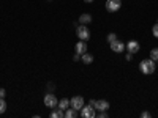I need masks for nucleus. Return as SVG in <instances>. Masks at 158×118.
<instances>
[{"label": "nucleus", "mask_w": 158, "mask_h": 118, "mask_svg": "<svg viewBox=\"0 0 158 118\" xmlns=\"http://www.w3.org/2000/svg\"><path fill=\"white\" fill-rule=\"evenodd\" d=\"M155 61L152 60V58H146V60H142L141 63H139V69H141V73L142 74H146V76H149V74H153L155 73Z\"/></svg>", "instance_id": "nucleus-1"}, {"label": "nucleus", "mask_w": 158, "mask_h": 118, "mask_svg": "<svg viewBox=\"0 0 158 118\" xmlns=\"http://www.w3.org/2000/svg\"><path fill=\"white\" fill-rule=\"evenodd\" d=\"M76 35L79 39H82V41H89L90 39V30L87 29V25L84 24H79L76 27Z\"/></svg>", "instance_id": "nucleus-2"}, {"label": "nucleus", "mask_w": 158, "mask_h": 118, "mask_svg": "<svg viewBox=\"0 0 158 118\" xmlns=\"http://www.w3.org/2000/svg\"><path fill=\"white\" fill-rule=\"evenodd\" d=\"M44 106L46 107H49V109H54V107H57V104H59V101H57V98H56V95L54 93H48V95H44Z\"/></svg>", "instance_id": "nucleus-3"}, {"label": "nucleus", "mask_w": 158, "mask_h": 118, "mask_svg": "<svg viewBox=\"0 0 158 118\" xmlns=\"http://www.w3.org/2000/svg\"><path fill=\"white\" fill-rule=\"evenodd\" d=\"M70 106L73 109H76L77 112H81V109L84 107V98L82 96H73L70 99Z\"/></svg>", "instance_id": "nucleus-4"}, {"label": "nucleus", "mask_w": 158, "mask_h": 118, "mask_svg": "<svg viewBox=\"0 0 158 118\" xmlns=\"http://www.w3.org/2000/svg\"><path fill=\"white\" fill-rule=\"evenodd\" d=\"M122 6V0H106V10L109 13H115Z\"/></svg>", "instance_id": "nucleus-5"}, {"label": "nucleus", "mask_w": 158, "mask_h": 118, "mask_svg": "<svg viewBox=\"0 0 158 118\" xmlns=\"http://www.w3.org/2000/svg\"><path fill=\"white\" fill-rule=\"evenodd\" d=\"M81 116L82 118H94L95 116V107L90 106V104H89V106L84 104V107L81 109Z\"/></svg>", "instance_id": "nucleus-6"}, {"label": "nucleus", "mask_w": 158, "mask_h": 118, "mask_svg": "<svg viewBox=\"0 0 158 118\" xmlns=\"http://www.w3.org/2000/svg\"><path fill=\"white\" fill-rule=\"evenodd\" d=\"M125 47L128 49L130 54H133V55L139 52V43L136 41V39H131V41H128V43L125 44Z\"/></svg>", "instance_id": "nucleus-7"}, {"label": "nucleus", "mask_w": 158, "mask_h": 118, "mask_svg": "<svg viewBox=\"0 0 158 118\" xmlns=\"http://www.w3.org/2000/svg\"><path fill=\"white\" fill-rule=\"evenodd\" d=\"M109 44H111L112 52H117V54H122V52L125 50V44H123L122 41H118V39H115V41H112V43H109Z\"/></svg>", "instance_id": "nucleus-8"}, {"label": "nucleus", "mask_w": 158, "mask_h": 118, "mask_svg": "<svg viewBox=\"0 0 158 118\" xmlns=\"http://www.w3.org/2000/svg\"><path fill=\"white\" fill-rule=\"evenodd\" d=\"M94 107H95L97 110H100V112H104V110H108V109H109V102H108V101H104V99H101V101H95Z\"/></svg>", "instance_id": "nucleus-9"}, {"label": "nucleus", "mask_w": 158, "mask_h": 118, "mask_svg": "<svg viewBox=\"0 0 158 118\" xmlns=\"http://www.w3.org/2000/svg\"><path fill=\"white\" fill-rule=\"evenodd\" d=\"M74 49H76V52H77V54H84V52H87V43L85 41H82V39H81V41H79V43H76V46H74Z\"/></svg>", "instance_id": "nucleus-10"}, {"label": "nucleus", "mask_w": 158, "mask_h": 118, "mask_svg": "<svg viewBox=\"0 0 158 118\" xmlns=\"http://www.w3.org/2000/svg\"><path fill=\"white\" fill-rule=\"evenodd\" d=\"M51 118H65V110H62V109H59V107H54L51 110V115H49Z\"/></svg>", "instance_id": "nucleus-11"}, {"label": "nucleus", "mask_w": 158, "mask_h": 118, "mask_svg": "<svg viewBox=\"0 0 158 118\" xmlns=\"http://www.w3.org/2000/svg\"><path fill=\"white\" fill-rule=\"evenodd\" d=\"M90 22H92V16H90V14H87V13H84V14L79 16V24L87 25V24H90Z\"/></svg>", "instance_id": "nucleus-12"}, {"label": "nucleus", "mask_w": 158, "mask_h": 118, "mask_svg": "<svg viewBox=\"0 0 158 118\" xmlns=\"http://www.w3.org/2000/svg\"><path fill=\"white\" fill-rule=\"evenodd\" d=\"M81 60H82L85 65H90L92 61H94V55H92V54H89V52H84V54L81 55Z\"/></svg>", "instance_id": "nucleus-13"}, {"label": "nucleus", "mask_w": 158, "mask_h": 118, "mask_svg": "<svg viewBox=\"0 0 158 118\" xmlns=\"http://www.w3.org/2000/svg\"><path fill=\"white\" fill-rule=\"evenodd\" d=\"M77 115V110L73 109V107H68V109H65V118H76Z\"/></svg>", "instance_id": "nucleus-14"}, {"label": "nucleus", "mask_w": 158, "mask_h": 118, "mask_svg": "<svg viewBox=\"0 0 158 118\" xmlns=\"http://www.w3.org/2000/svg\"><path fill=\"white\" fill-rule=\"evenodd\" d=\"M57 107H59V109H62V110L68 109V107H70V99H67V98L60 99V101H59V104H57Z\"/></svg>", "instance_id": "nucleus-15"}, {"label": "nucleus", "mask_w": 158, "mask_h": 118, "mask_svg": "<svg viewBox=\"0 0 158 118\" xmlns=\"http://www.w3.org/2000/svg\"><path fill=\"white\" fill-rule=\"evenodd\" d=\"M150 58L153 61H158V47H155V49L150 50Z\"/></svg>", "instance_id": "nucleus-16"}, {"label": "nucleus", "mask_w": 158, "mask_h": 118, "mask_svg": "<svg viewBox=\"0 0 158 118\" xmlns=\"http://www.w3.org/2000/svg\"><path fill=\"white\" fill-rule=\"evenodd\" d=\"M6 110V102H5V98H0V113H3Z\"/></svg>", "instance_id": "nucleus-17"}, {"label": "nucleus", "mask_w": 158, "mask_h": 118, "mask_svg": "<svg viewBox=\"0 0 158 118\" xmlns=\"http://www.w3.org/2000/svg\"><path fill=\"white\" fill-rule=\"evenodd\" d=\"M115 39H117V35H115V33H109V35L106 36V41H108V43H112V41H115Z\"/></svg>", "instance_id": "nucleus-18"}, {"label": "nucleus", "mask_w": 158, "mask_h": 118, "mask_svg": "<svg viewBox=\"0 0 158 118\" xmlns=\"http://www.w3.org/2000/svg\"><path fill=\"white\" fill-rule=\"evenodd\" d=\"M152 33H153V36L155 38H158V22L153 25V29H152Z\"/></svg>", "instance_id": "nucleus-19"}, {"label": "nucleus", "mask_w": 158, "mask_h": 118, "mask_svg": "<svg viewBox=\"0 0 158 118\" xmlns=\"http://www.w3.org/2000/svg\"><path fill=\"white\" fill-rule=\"evenodd\" d=\"M141 118H150V113L147 110H144V112H141Z\"/></svg>", "instance_id": "nucleus-20"}, {"label": "nucleus", "mask_w": 158, "mask_h": 118, "mask_svg": "<svg viewBox=\"0 0 158 118\" xmlns=\"http://www.w3.org/2000/svg\"><path fill=\"white\" fill-rule=\"evenodd\" d=\"M98 118H108V113H106V110H104V112H100Z\"/></svg>", "instance_id": "nucleus-21"}, {"label": "nucleus", "mask_w": 158, "mask_h": 118, "mask_svg": "<svg viewBox=\"0 0 158 118\" xmlns=\"http://www.w3.org/2000/svg\"><path fill=\"white\" fill-rule=\"evenodd\" d=\"M125 58H127L128 61H131V60H133V54H130V52H128V54L125 55Z\"/></svg>", "instance_id": "nucleus-22"}, {"label": "nucleus", "mask_w": 158, "mask_h": 118, "mask_svg": "<svg viewBox=\"0 0 158 118\" xmlns=\"http://www.w3.org/2000/svg\"><path fill=\"white\" fill-rule=\"evenodd\" d=\"M5 95H6V91L3 88H0V98H5Z\"/></svg>", "instance_id": "nucleus-23"}, {"label": "nucleus", "mask_w": 158, "mask_h": 118, "mask_svg": "<svg viewBox=\"0 0 158 118\" xmlns=\"http://www.w3.org/2000/svg\"><path fill=\"white\" fill-rule=\"evenodd\" d=\"M79 57H81V54H77V52H76V55L73 57V60H74V61H77V60H79Z\"/></svg>", "instance_id": "nucleus-24"}, {"label": "nucleus", "mask_w": 158, "mask_h": 118, "mask_svg": "<svg viewBox=\"0 0 158 118\" xmlns=\"http://www.w3.org/2000/svg\"><path fill=\"white\" fill-rule=\"evenodd\" d=\"M85 3H92V2H95V0H84Z\"/></svg>", "instance_id": "nucleus-25"}]
</instances>
